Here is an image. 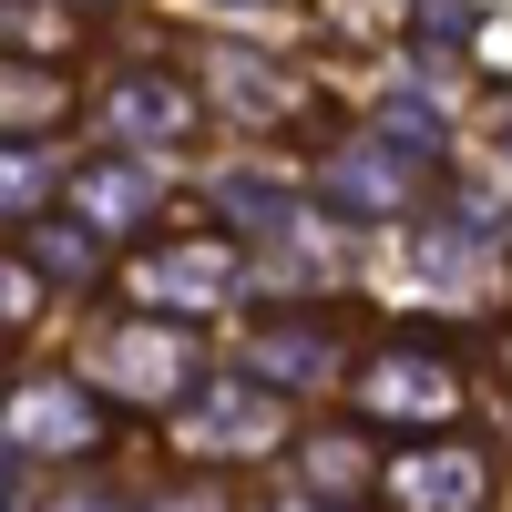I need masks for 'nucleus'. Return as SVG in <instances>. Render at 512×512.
I'll return each mask as SVG.
<instances>
[{
    "mask_svg": "<svg viewBox=\"0 0 512 512\" xmlns=\"http://www.w3.org/2000/svg\"><path fill=\"white\" fill-rule=\"evenodd\" d=\"M451 410H461V359L441 349L431 328L369 349V369H359V420H379V431H441Z\"/></svg>",
    "mask_w": 512,
    "mask_h": 512,
    "instance_id": "nucleus-1",
    "label": "nucleus"
},
{
    "mask_svg": "<svg viewBox=\"0 0 512 512\" xmlns=\"http://www.w3.org/2000/svg\"><path fill=\"white\" fill-rule=\"evenodd\" d=\"M379 482H390V502H400V512H492V461H482L472 441L400 451Z\"/></svg>",
    "mask_w": 512,
    "mask_h": 512,
    "instance_id": "nucleus-2",
    "label": "nucleus"
},
{
    "mask_svg": "<svg viewBox=\"0 0 512 512\" xmlns=\"http://www.w3.org/2000/svg\"><path fill=\"white\" fill-rule=\"evenodd\" d=\"M93 369H103V390H123V400H175L185 390V328H113L93 349Z\"/></svg>",
    "mask_w": 512,
    "mask_h": 512,
    "instance_id": "nucleus-3",
    "label": "nucleus"
},
{
    "mask_svg": "<svg viewBox=\"0 0 512 512\" xmlns=\"http://www.w3.org/2000/svg\"><path fill=\"white\" fill-rule=\"evenodd\" d=\"M410 185H420V154H410V144H390V134H369L359 154H338V164H328V195L349 205V216H390Z\"/></svg>",
    "mask_w": 512,
    "mask_h": 512,
    "instance_id": "nucleus-4",
    "label": "nucleus"
},
{
    "mask_svg": "<svg viewBox=\"0 0 512 512\" xmlns=\"http://www.w3.org/2000/svg\"><path fill=\"white\" fill-rule=\"evenodd\" d=\"M277 441V390H205L185 410V451H267Z\"/></svg>",
    "mask_w": 512,
    "mask_h": 512,
    "instance_id": "nucleus-5",
    "label": "nucleus"
},
{
    "mask_svg": "<svg viewBox=\"0 0 512 512\" xmlns=\"http://www.w3.org/2000/svg\"><path fill=\"white\" fill-rule=\"evenodd\" d=\"M103 123L113 134H134V144H164V134H185L195 123V93L175 72H123L113 93H103Z\"/></svg>",
    "mask_w": 512,
    "mask_h": 512,
    "instance_id": "nucleus-6",
    "label": "nucleus"
},
{
    "mask_svg": "<svg viewBox=\"0 0 512 512\" xmlns=\"http://www.w3.org/2000/svg\"><path fill=\"white\" fill-rule=\"evenodd\" d=\"M93 431H103V400L62 390V379L11 400V441H21V451H72V441H93Z\"/></svg>",
    "mask_w": 512,
    "mask_h": 512,
    "instance_id": "nucleus-7",
    "label": "nucleus"
},
{
    "mask_svg": "<svg viewBox=\"0 0 512 512\" xmlns=\"http://www.w3.org/2000/svg\"><path fill=\"white\" fill-rule=\"evenodd\" d=\"M134 287H154V297H226L236 287V246H144Z\"/></svg>",
    "mask_w": 512,
    "mask_h": 512,
    "instance_id": "nucleus-8",
    "label": "nucleus"
},
{
    "mask_svg": "<svg viewBox=\"0 0 512 512\" xmlns=\"http://www.w3.org/2000/svg\"><path fill=\"white\" fill-rule=\"evenodd\" d=\"M318 369H328V328L318 318H267V328H256V379H267V390L318 379Z\"/></svg>",
    "mask_w": 512,
    "mask_h": 512,
    "instance_id": "nucleus-9",
    "label": "nucleus"
},
{
    "mask_svg": "<svg viewBox=\"0 0 512 512\" xmlns=\"http://www.w3.org/2000/svg\"><path fill=\"white\" fill-rule=\"evenodd\" d=\"M297 472H308V492H359L369 482V451L349 431H318V441H297Z\"/></svg>",
    "mask_w": 512,
    "mask_h": 512,
    "instance_id": "nucleus-10",
    "label": "nucleus"
},
{
    "mask_svg": "<svg viewBox=\"0 0 512 512\" xmlns=\"http://www.w3.org/2000/svg\"><path fill=\"white\" fill-rule=\"evenodd\" d=\"M82 205H93L103 226H123V216H144V205H154V185L134 175V164H93V175H82Z\"/></svg>",
    "mask_w": 512,
    "mask_h": 512,
    "instance_id": "nucleus-11",
    "label": "nucleus"
},
{
    "mask_svg": "<svg viewBox=\"0 0 512 512\" xmlns=\"http://www.w3.org/2000/svg\"><path fill=\"white\" fill-rule=\"evenodd\" d=\"M52 195V164H41V144H0V216H21V205Z\"/></svg>",
    "mask_w": 512,
    "mask_h": 512,
    "instance_id": "nucleus-12",
    "label": "nucleus"
},
{
    "mask_svg": "<svg viewBox=\"0 0 512 512\" xmlns=\"http://www.w3.org/2000/svg\"><path fill=\"white\" fill-rule=\"evenodd\" d=\"M41 123V113H62V82L52 72H11V62H0V123Z\"/></svg>",
    "mask_w": 512,
    "mask_h": 512,
    "instance_id": "nucleus-13",
    "label": "nucleus"
},
{
    "mask_svg": "<svg viewBox=\"0 0 512 512\" xmlns=\"http://www.w3.org/2000/svg\"><path fill=\"white\" fill-rule=\"evenodd\" d=\"M31 256H41L52 277H82V267H93V246H82V226H62V216H41V226H31Z\"/></svg>",
    "mask_w": 512,
    "mask_h": 512,
    "instance_id": "nucleus-14",
    "label": "nucleus"
},
{
    "mask_svg": "<svg viewBox=\"0 0 512 512\" xmlns=\"http://www.w3.org/2000/svg\"><path fill=\"white\" fill-rule=\"evenodd\" d=\"M0 41H31V52H52L62 21H52V11H31V0H0Z\"/></svg>",
    "mask_w": 512,
    "mask_h": 512,
    "instance_id": "nucleus-15",
    "label": "nucleus"
},
{
    "mask_svg": "<svg viewBox=\"0 0 512 512\" xmlns=\"http://www.w3.org/2000/svg\"><path fill=\"white\" fill-rule=\"evenodd\" d=\"M461 31H472L461 0H420V41H461Z\"/></svg>",
    "mask_w": 512,
    "mask_h": 512,
    "instance_id": "nucleus-16",
    "label": "nucleus"
},
{
    "mask_svg": "<svg viewBox=\"0 0 512 512\" xmlns=\"http://www.w3.org/2000/svg\"><path fill=\"white\" fill-rule=\"evenodd\" d=\"M21 308H31V277L11 267V256H0V318H21Z\"/></svg>",
    "mask_w": 512,
    "mask_h": 512,
    "instance_id": "nucleus-17",
    "label": "nucleus"
},
{
    "mask_svg": "<svg viewBox=\"0 0 512 512\" xmlns=\"http://www.w3.org/2000/svg\"><path fill=\"white\" fill-rule=\"evenodd\" d=\"M41 512H113V502H103V492H82V482H72V492H52V502H41Z\"/></svg>",
    "mask_w": 512,
    "mask_h": 512,
    "instance_id": "nucleus-18",
    "label": "nucleus"
},
{
    "mask_svg": "<svg viewBox=\"0 0 512 512\" xmlns=\"http://www.w3.org/2000/svg\"><path fill=\"white\" fill-rule=\"evenodd\" d=\"M492 144H502V164H512V103H502V123H492Z\"/></svg>",
    "mask_w": 512,
    "mask_h": 512,
    "instance_id": "nucleus-19",
    "label": "nucleus"
},
{
    "mask_svg": "<svg viewBox=\"0 0 512 512\" xmlns=\"http://www.w3.org/2000/svg\"><path fill=\"white\" fill-rule=\"evenodd\" d=\"M216 11H256V0H216Z\"/></svg>",
    "mask_w": 512,
    "mask_h": 512,
    "instance_id": "nucleus-20",
    "label": "nucleus"
},
{
    "mask_svg": "<svg viewBox=\"0 0 512 512\" xmlns=\"http://www.w3.org/2000/svg\"><path fill=\"white\" fill-rule=\"evenodd\" d=\"M0 482H11V472H0Z\"/></svg>",
    "mask_w": 512,
    "mask_h": 512,
    "instance_id": "nucleus-21",
    "label": "nucleus"
}]
</instances>
